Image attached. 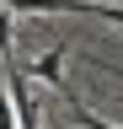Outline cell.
<instances>
[{"label": "cell", "instance_id": "3", "mask_svg": "<svg viewBox=\"0 0 123 129\" xmlns=\"http://www.w3.org/2000/svg\"><path fill=\"white\" fill-rule=\"evenodd\" d=\"M0 59H11V11L0 6Z\"/></svg>", "mask_w": 123, "mask_h": 129}, {"label": "cell", "instance_id": "1", "mask_svg": "<svg viewBox=\"0 0 123 129\" xmlns=\"http://www.w3.org/2000/svg\"><path fill=\"white\" fill-rule=\"evenodd\" d=\"M64 54H70V48H48V54H43V59H32V64H27L22 75H38L43 86L64 91Z\"/></svg>", "mask_w": 123, "mask_h": 129}, {"label": "cell", "instance_id": "2", "mask_svg": "<svg viewBox=\"0 0 123 129\" xmlns=\"http://www.w3.org/2000/svg\"><path fill=\"white\" fill-rule=\"evenodd\" d=\"M70 118H75V124H80V129H118L112 118H102V113H91L86 102H75V97H70Z\"/></svg>", "mask_w": 123, "mask_h": 129}]
</instances>
